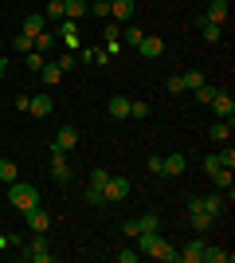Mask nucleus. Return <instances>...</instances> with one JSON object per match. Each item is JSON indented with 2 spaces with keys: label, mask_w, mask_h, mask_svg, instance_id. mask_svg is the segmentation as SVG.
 <instances>
[{
  "label": "nucleus",
  "mask_w": 235,
  "mask_h": 263,
  "mask_svg": "<svg viewBox=\"0 0 235 263\" xmlns=\"http://www.w3.org/2000/svg\"><path fill=\"white\" fill-rule=\"evenodd\" d=\"M137 252L153 255V259H165V263H177V248H168V240L161 236V232H141V236H134Z\"/></svg>",
  "instance_id": "nucleus-1"
},
{
  "label": "nucleus",
  "mask_w": 235,
  "mask_h": 263,
  "mask_svg": "<svg viewBox=\"0 0 235 263\" xmlns=\"http://www.w3.org/2000/svg\"><path fill=\"white\" fill-rule=\"evenodd\" d=\"M8 200H12V209L28 212V209H35V204H39V189L28 185V181H12V185H8Z\"/></svg>",
  "instance_id": "nucleus-2"
},
{
  "label": "nucleus",
  "mask_w": 235,
  "mask_h": 263,
  "mask_svg": "<svg viewBox=\"0 0 235 263\" xmlns=\"http://www.w3.org/2000/svg\"><path fill=\"white\" fill-rule=\"evenodd\" d=\"M24 259L28 263H55V252L47 248V240H44V232H35V240L24 248Z\"/></svg>",
  "instance_id": "nucleus-3"
},
{
  "label": "nucleus",
  "mask_w": 235,
  "mask_h": 263,
  "mask_svg": "<svg viewBox=\"0 0 235 263\" xmlns=\"http://www.w3.org/2000/svg\"><path fill=\"white\" fill-rule=\"evenodd\" d=\"M102 193H106V204H118V200H125L130 193H134V185H130L125 177H114V173H110V181H106V189H102Z\"/></svg>",
  "instance_id": "nucleus-4"
},
{
  "label": "nucleus",
  "mask_w": 235,
  "mask_h": 263,
  "mask_svg": "<svg viewBox=\"0 0 235 263\" xmlns=\"http://www.w3.org/2000/svg\"><path fill=\"white\" fill-rule=\"evenodd\" d=\"M55 40H59L63 47H67V51H75V47H78V20H59Z\"/></svg>",
  "instance_id": "nucleus-5"
},
{
  "label": "nucleus",
  "mask_w": 235,
  "mask_h": 263,
  "mask_svg": "<svg viewBox=\"0 0 235 263\" xmlns=\"http://www.w3.org/2000/svg\"><path fill=\"white\" fill-rule=\"evenodd\" d=\"M204 248H208V243H204V240H200V232H196V240L184 243V248L177 252V259H180V263H204Z\"/></svg>",
  "instance_id": "nucleus-6"
},
{
  "label": "nucleus",
  "mask_w": 235,
  "mask_h": 263,
  "mask_svg": "<svg viewBox=\"0 0 235 263\" xmlns=\"http://www.w3.org/2000/svg\"><path fill=\"white\" fill-rule=\"evenodd\" d=\"M110 20L114 24H134V0H110Z\"/></svg>",
  "instance_id": "nucleus-7"
},
{
  "label": "nucleus",
  "mask_w": 235,
  "mask_h": 263,
  "mask_svg": "<svg viewBox=\"0 0 235 263\" xmlns=\"http://www.w3.org/2000/svg\"><path fill=\"white\" fill-rule=\"evenodd\" d=\"M137 51L145 55V59H161V55H165V40H161V35H141Z\"/></svg>",
  "instance_id": "nucleus-8"
},
{
  "label": "nucleus",
  "mask_w": 235,
  "mask_h": 263,
  "mask_svg": "<svg viewBox=\"0 0 235 263\" xmlns=\"http://www.w3.org/2000/svg\"><path fill=\"white\" fill-rule=\"evenodd\" d=\"M106 114H110L114 122H125L130 118V99H125V95H114V99L106 102Z\"/></svg>",
  "instance_id": "nucleus-9"
},
{
  "label": "nucleus",
  "mask_w": 235,
  "mask_h": 263,
  "mask_svg": "<svg viewBox=\"0 0 235 263\" xmlns=\"http://www.w3.org/2000/svg\"><path fill=\"white\" fill-rule=\"evenodd\" d=\"M51 145H59L63 154H71V149L78 145V130H75V126H59V134H55V142H51Z\"/></svg>",
  "instance_id": "nucleus-10"
},
{
  "label": "nucleus",
  "mask_w": 235,
  "mask_h": 263,
  "mask_svg": "<svg viewBox=\"0 0 235 263\" xmlns=\"http://www.w3.org/2000/svg\"><path fill=\"white\" fill-rule=\"evenodd\" d=\"M184 169H188V157L184 154H168L165 165H161V177H180Z\"/></svg>",
  "instance_id": "nucleus-11"
},
{
  "label": "nucleus",
  "mask_w": 235,
  "mask_h": 263,
  "mask_svg": "<svg viewBox=\"0 0 235 263\" xmlns=\"http://www.w3.org/2000/svg\"><path fill=\"white\" fill-rule=\"evenodd\" d=\"M24 220H28V228H32V232H47V228H51V216H47V212L39 209V204L24 212Z\"/></svg>",
  "instance_id": "nucleus-12"
},
{
  "label": "nucleus",
  "mask_w": 235,
  "mask_h": 263,
  "mask_svg": "<svg viewBox=\"0 0 235 263\" xmlns=\"http://www.w3.org/2000/svg\"><path fill=\"white\" fill-rule=\"evenodd\" d=\"M212 110H216V118H235V99L227 95V90H220L212 99Z\"/></svg>",
  "instance_id": "nucleus-13"
},
{
  "label": "nucleus",
  "mask_w": 235,
  "mask_h": 263,
  "mask_svg": "<svg viewBox=\"0 0 235 263\" xmlns=\"http://www.w3.org/2000/svg\"><path fill=\"white\" fill-rule=\"evenodd\" d=\"M71 177H75V169L67 165V157H51V181H59V185H71Z\"/></svg>",
  "instance_id": "nucleus-14"
},
{
  "label": "nucleus",
  "mask_w": 235,
  "mask_h": 263,
  "mask_svg": "<svg viewBox=\"0 0 235 263\" xmlns=\"http://www.w3.org/2000/svg\"><path fill=\"white\" fill-rule=\"evenodd\" d=\"M51 110H55L51 95H32V102H28V114H35V118H47Z\"/></svg>",
  "instance_id": "nucleus-15"
},
{
  "label": "nucleus",
  "mask_w": 235,
  "mask_h": 263,
  "mask_svg": "<svg viewBox=\"0 0 235 263\" xmlns=\"http://www.w3.org/2000/svg\"><path fill=\"white\" fill-rule=\"evenodd\" d=\"M196 28H200V35L208 40V44H220V35H224V28H220V24H212L208 16H196Z\"/></svg>",
  "instance_id": "nucleus-16"
},
{
  "label": "nucleus",
  "mask_w": 235,
  "mask_h": 263,
  "mask_svg": "<svg viewBox=\"0 0 235 263\" xmlns=\"http://www.w3.org/2000/svg\"><path fill=\"white\" fill-rule=\"evenodd\" d=\"M200 200H204V212H208V216H212V220H220V216H224L227 200L220 197V193H208V197H200Z\"/></svg>",
  "instance_id": "nucleus-17"
},
{
  "label": "nucleus",
  "mask_w": 235,
  "mask_h": 263,
  "mask_svg": "<svg viewBox=\"0 0 235 263\" xmlns=\"http://www.w3.org/2000/svg\"><path fill=\"white\" fill-rule=\"evenodd\" d=\"M227 12H231V8H227V0H212L204 16H208L212 24H220V28H224V24H227Z\"/></svg>",
  "instance_id": "nucleus-18"
},
{
  "label": "nucleus",
  "mask_w": 235,
  "mask_h": 263,
  "mask_svg": "<svg viewBox=\"0 0 235 263\" xmlns=\"http://www.w3.org/2000/svg\"><path fill=\"white\" fill-rule=\"evenodd\" d=\"M39 32H47V20L39 16V12H32V16H24V35H39Z\"/></svg>",
  "instance_id": "nucleus-19"
},
{
  "label": "nucleus",
  "mask_w": 235,
  "mask_h": 263,
  "mask_svg": "<svg viewBox=\"0 0 235 263\" xmlns=\"http://www.w3.org/2000/svg\"><path fill=\"white\" fill-rule=\"evenodd\" d=\"M39 79H44L47 87H59V83H63V71H59V63H44V67H39Z\"/></svg>",
  "instance_id": "nucleus-20"
},
{
  "label": "nucleus",
  "mask_w": 235,
  "mask_h": 263,
  "mask_svg": "<svg viewBox=\"0 0 235 263\" xmlns=\"http://www.w3.org/2000/svg\"><path fill=\"white\" fill-rule=\"evenodd\" d=\"M87 4H90V0H63L67 20H82V16H87Z\"/></svg>",
  "instance_id": "nucleus-21"
},
{
  "label": "nucleus",
  "mask_w": 235,
  "mask_h": 263,
  "mask_svg": "<svg viewBox=\"0 0 235 263\" xmlns=\"http://www.w3.org/2000/svg\"><path fill=\"white\" fill-rule=\"evenodd\" d=\"M87 16H94V20H110V0H90Z\"/></svg>",
  "instance_id": "nucleus-22"
},
{
  "label": "nucleus",
  "mask_w": 235,
  "mask_h": 263,
  "mask_svg": "<svg viewBox=\"0 0 235 263\" xmlns=\"http://www.w3.org/2000/svg\"><path fill=\"white\" fill-rule=\"evenodd\" d=\"M0 181H4V185H12V181H20V169H16V161H8V157H0Z\"/></svg>",
  "instance_id": "nucleus-23"
},
{
  "label": "nucleus",
  "mask_w": 235,
  "mask_h": 263,
  "mask_svg": "<svg viewBox=\"0 0 235 263\" xmlns=\"http://www.w3.org/2000/svg\"><path fill=\"white\" fill-rule=\"evenodd\" d=\"M212 138H216V142H231V118H220V122H216V126H212Z\"/></svg>",
  "instance_id": "nucleus-24"
},
{
  "label": "nucleus",
  "mask_w": 235,
  "mask_h": 263,
  "mask_svg": "<svg viewBox=\"0 0 235 263\" xmlns=\"http://www.w3.org/2000/svg\"><path fill=\"white\" fill-rule=\"evenodd\" d=\"M55 44H59V40H55V32H39V35L32 40V47H35V51H51Z\"/></svg>",
  "instance_id": "nucleus-25"
},
{
  "label": "nucleus",
  "mask_w": 235,
  "mask_h": 263,
  "mask_svg": "<svg viewBox=\"0 0 235 263\" xmlns=\"http://www.w3.org/2000/svg\"><path fill=\"white\" fill-rule=\"evenodd\" d=\"M137 224H141V232H161V216L157 212H145V216H137ZM137 232V236H141Z\"/></svg>",
  "instance_id": "nucleus-26"
},
{
  "label": "nucleus",
  "mask_w": 235,
  "mask_h": 263,
  "mask_svg": "<svg viewBox=\"0 0 235 263\" xmlns=\"http://www.w3.org/2000/svg\"><path fill=\"white\" fill-rule=\"evenodd\" d=\"M212 224H216V220L208 216V212H204V209H196V212H192V228H196V232H208V228H212Z\"/></svg>",
  "instance_id": "nucleus-27"
},
{
  "label": "nucleus",
  "mask_w": 235,
  "mask_h": 263,
  "mask_svg": "<svg viewBox=\"0 0 235 263\" xmlns=\"http://www.w3.org/2000/svg\"><path fill=\"white\" fill-rule=\"evenodd\" d=\"M204 259L208 263H231V252H224V248H204Z\"/></svg>",
  "instance_id": "nucleus-28"
},
{
  "label": "nucleus",
  "mask_w": 235,
  "mask_h": 263,
  "mask_svg": "<svg viewBox=\"0 0 235 263\" xmlns=\"http://www.w3.org/2000/svg\"><path fill=\"white\" fill-rule=\"evenodd\" d=\"M44 20H67V12H63V0H51V4H47V12H44Z\"/></svg>",
  "instance_id": "nucleus-29"
},
{
  "label": "nucleus",
  "mask_w": 235,
  "mask_h": 263,
  "mask_svg": "<svg viewBox=\"0 0 235 263\" xmlns=\"http://www.w3.org/2000/svg\"><path fill=\"white\" fill-rule=\"evenodd\" d=\"M118 32H122V40H125L130 47H137V44H141V35H145V32H137L134 24H125V28H118Z\"/></svg>",
  "instance_id": "nucleus-30"
},
{
  "label": "nucleus",
  "mask_w": 235,
  "mask_h": 263,
  "mask_svg": "<svg viewBox=\"0 0 235 263\" xmlns=\"http://www.w3.org/2000/svg\"><path fill=\"white\" fill-rule=\"evenodd\" d=\"M192 95H196V102H204V106H212V99H216V95H220V90L204 83V87H196V90H192Z\"/></svg>",
  "instance_id": "nucleus-31"
},
{
  "label": "nucleus",
  "mask_w": 235,
  "mask_h": 263,
  "mask_svg": "<svg viewBox=\"0 0 235 263\" xmlns=\"http://www.w3.org/2000/svg\"><path fill=\"white\" fill-rule=\"evenodd\" d=\"M87 204H90V209H102V204H106V193H102L98 185H90L87 189Z\"/></svg>",
  "instance_id": "nucleus-32"
},
{
  "label": "nucleus",
  "mask_w": 235,
  "mask_h": 263,
  "mask_svg": "<svg viewBox=\"0 0 235 263\" xmlns=\"http://www.w3.org/2000/svg\"><path fill=\"white\" fill-rule=\"evenodd\" d=\"M24 63H28V71H35V75H39V67H44L47 59H44V51H28V55H24Z\"/></svg>",
  "instance_id": "nucleus-33"
},
{
  "label": "nucleus",
  "mask_w": 235,
  "mask_h": 263,
  "mask_svg": "<svg viewBox=\"0 0 235 263\" xmlns=\"http://www.w3.org/2000/svg\"><path fill=\"white\" fill-rule=\"evenodd\" d=\"M12 47H16V51H20V55H28V51H35V47H32V35H12Z\"/></svg>",
  "instance_id": "nucleus-34"
},
{
  "label": "nucleus",
  "mask_w": 235,
  "mask_h": 263,
  "mask_svg": "<svg viewBox=\"0 0 235 263\" xmlns=\"http://www.w3.org/2000/svg\"><path fill=\"white\" fill-rule=\"evenodd\" d=\"M180 79H184V90H196V87H204V75H200V71H184Z\"/></svg>",
  "instance_id": "nucleus-35"
},
{
  "label": "nucleus",
  "mask_w": 235,
  "mask_h": 263,
  "mask_svg": "<svg viewBox=\"0 0 235 263\" xmlns=\"http://www.w3.org/2000/svg\"><path fill=\"white\" fill-rule=\"evenodd\" d=\"M130 118H134V122L149 118V102H130Z\"/></svg>",
  "instance_id": "nucleus-36"
},
{
  "label": "nucleus",
  "mask_w": 235,
  "mask_h": 263,
  "mask_svg": "<svg viewBox=\"0 0 235 263\" xmlns=\"http://www.w3.org/2000/svg\"><path fill=\"white\" fill-rule=\"evenodd\" d=\"M165 87H168V95H184V79H180V75H168Z\"/></svg>",
  "instance_id": "nucleus-37"
},
{
  "label": "nucleus",
  "mask_w": 235,
  "mask_h": 263,
  "mask_svg": "<svg viewBox=\"0 0 235 263\" xmlns=\"http://www.w3.org/2000/svg\"><path fill=\"white\" fill-rule=\"evenodd\" d=\"M216 157H220V165H224V169H235V149H231V145H227L224 154H216Z\"/></svg>",
  "instance_id": "nucleus-38"
},
{
  "label": "nucleus",
  "mask_w": 235,
  "mask_h": 263,
  "mask_svg": "<svg viewBox=\"0 0 235 263\" xmlns=\"http://www.w3.org/2000/svg\"><path fill=\"white\" fill-rule=\"evenodd\" d=\"M106 181H110V173H106V169H94V173H90V185L106 189Z\"/></svg>",
  "instance_id": "nucleus-39"
},
{
  "label": "nucleus",
  "mask_w": 235,
  "mask_h": 263,
  "mask_svg": "<svg viewBox=\"0 0 235 263\" xmlns=\"http://www.w3.org/2000/svg\"><path fill=\"white\" fill-rule=\"evenodd\" d=\"M114 259H118V263H137V252H134V248H125V252H114Z\"/></svg>",
  "instance_id": "nucleus-40"
},
{
  "label": "nucleus",
  "mask_w": 235,
  "mask_h": 263,
  "mask_svg": "<svg viewBox=\"0 0 235 263\" xmlns=\"http://www.w3.org/2000/svg\"><path fill=\"white\" fill-rule=\"evenodd\" d=\"M75 63H78V59H75V51H67V55H63V59H59V71L67 75V71H71V67H75Z\"/></svg>",
  "instance_id": "nucleus-41"
},
{
  "label": "nucleus",
  "mask_w": 235,
  "mask_h": 263,
  "mask_svg": "<svg viewBox=\"0 0 235 263\" xmlns=\"http://www.w3.org/2000/svg\"><path fill=\"white\" fill-rule=\"evenodd\" d=\"M122 232H125V236H130V240H134L137 232H141V224H137V220H125V224H122Z\"/></svg>",
  "instance_id": "nucleus-42"
},
{
  "label": "nucleus",
  "mask_w": 235,
  "mask_h": 263,
  "mask_svg": "<svg viewBox=\"0 0 235 263\" xmlns=\"http://www.w3.org/2000/svg\"><path fill=\"white\" fill-rule=\"evenodd\" d=\"M145 165H149V173H157V177H161V165H165V157H149Z\"/></svg>",
  "instance_id": "nucleus-43"
},
{
  "label": "nucleus",
  "mask_w": 235,
  "mask_h": 263,
  "mask_svg": "<svg viewBox=\"0 0 235 263\" xmlns=\"http://www.w3.org/2000/svg\"><path fill=\"white\" fill-rule=\"evenodd\" d=\"M28 102H32V95H16V99H12V106H16V110H28Z\"/></svg>",
  "instance_id": "nucleus-44"
},
{
  "label": "nucleus",
  "mask_w": 235,
  "mask_h": 263,
  "mask_svg": "<svg viewBox=\"0 0 235 263\" xmlns=\"http://www.w3.org/2000/svg\"><path fill=\"white\" fill-rule=\"evenodd\" d=\"M114 51H122V40L114 35V40H106V55H114Z\"/></svg>",
  "instance_id": "nucleus-45"
},
{
  "label": "nucleus",
  "mask_w": 235,
  "mask_h": 263,
  "mask_svg": "<svg viewBox=\"0 0 235 263\" xmlns=\"http://www.w3.org/2000/svg\"><path fill=\"white\" fill-rule=\"evenodd\" d=\"M4 75H8V59L0 55V83H4Z\"/></svg>",
  "instance_id": "nucleus-46"
},
{
  "label": "nucleus",
  "mask_w": 235,
  "mask_h": 263,
  "mask_svg": "<svg viewBox=\"0 0 235 263\" xmlns=\"http://www.w3.org/2000/svg\"><path fill=\"white\" fill-rule=\"evenodd\" d=\"M0 55H4V40H0Z\"/></svg>",
  "instance_id": "nucleus-47"
}]
</instances>
